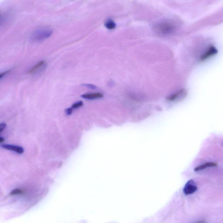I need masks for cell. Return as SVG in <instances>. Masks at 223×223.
<instances>
[{
  "label": "cell",
  "instance_id": "1",
  "mask_svg": "<svg viewBox=\"0 0 223 223\" xmlns=\"http://www.w3.org/2000/svg\"><path fill=\"white\" fill-rule=\"evenodd\" d=\"M156 32L160 35H170L175 31L176 27L172 22L164 21L156 24L154 27Z\"/></svg>",
  "mask_w": 223,
  "mask_h": 223
},
{
  "label": "cell",
  "instance_id": "2",
  "mask_svg": "<svg viewBox=\"0 0 223 223\" xmlns=\"http://www.w3.org/2000/svg\"><path fill=\"white\" fill-rule=\"evenodd\" d=\"M53 33V31L50 29H39L35 31L32 34L31 40L35 42H42L49 38Z\"/></svg>",
  "mask_w": 223,
  "mask_h": 223
},
{
  "label": "cell",
  "instance_id": "3",
  "mask_svg": "<svg viewBox=\"0 0 223 223\" xmlns=\"http://www.w3.org/2000/svg\"><path fill=\"white\" fill-rule=\"evenodd\" d=\"M197 190V187L196 186L193 180L188 181L184 188V193L185 194L189 195L193 194Z\"/></svg>",
  "mask_w": 223,
  "mask_h": 223
},
{
  "label": "cell",
  "instance_id": "4",
  "mask_svg": "<svg viewBox=\"0 0 223 223\" xmlns=\"http://www.w3.org/2000/svg\"><path fill=\"white\" fill-rule=\"evenodd\" d=\"M217 53V50H216L215 47L213 46H210L209 48H208L207 51L205 52V53H203V56H202L200 58V60L201 61L205 60L211 57L212 56L216 55Z\"/></svg>",
  "mask_w": 223,
  "mask_h": 223
},
{
  "label": "cell",
  "instance_id": "5",
  "mask_svg": "<svg viewBox=\"0 0 223 223\" xmlns=\"http://www.w3.org/2000/svg\"><path fill=\"white\" fill-rule=\"evenodd\" d=\"M186 94V92L185 90L182 89V90H180V91L170 95L169 97H168L167 99L170 102L175 101L185 96Z\"/></svg>",
  "mask_w": 223,
  "mask_h": 223
},
{
  "label": "cell",
  "instance_id": "6",
  "mask_svg": "<svg viewBox=\"0 0 223 223\" xmlns=\"http://www.w3.org/2000/svg\"><path fill=\"white\" fill-rule=\"evenodd\" d=\"M81 97L84 99H94L102 98L103 97V95L99 92H96V93L84 94V95H82Z\"/></svg>",
  "mask_w": 223,
  "mask_h": 223
},
{
  "label": "cell",
  "instance_id": "7",
  "mask_svg": "<svg viewBox=\"0 0 223 223\" xmlns=\"http://www.w3.org/2000/svg\"><path fill=\"white\" fill-rule=\"evenodd\" d=\"M2 147L7 150H11L15 151L19 154H21L24 152V149L21 147L18 146H15L10 145H2Z\"/></svg>",
  "mask_w": 223,
  "mask_h": 223
},
{
  "label": "cell",
  "instance_id": "8",
  "mask_svg": "<svg viewBox=\"0 0 223 223\" xmlns=\"http://www.w3.org/2000/svg\"><path fill=\"white\" fill-rule=\"evenodd\" d=\"M45 64V61H41L32 67L31 69L29 71V73L30 74H32L34 73L40 69L41 68L43 67Z\"/></svg>",
  "mask_w": 223,
  "mask_h": 223
},
{
  "label": "cell",
  "instance_id": "9",
  "mask_svg": "<svg viewBox=\"0 0 223 223\" xmlns=\"http://www.w3.org/2000/svg\"><path fill=\"white\" fill-rule=\"evenodd\" d=\"M216 166H217V164H216V163H213V162H208V163H206V164H204L203 165H200V166L196 167L194 169V171H198L207 168L208 167H216Z\"/></svg>",
  "mask_w": 223,
  "mask_h": 223
},
{
  "label": "cell",
  "instance_id": "10",
  "mask_svg": "<svg viewBox=\"0 0 223 223\" xmlns=\"http://www.w3.org/2000/svg\"><path fill=\"white\" fill-rule=\"evenodd\" d=\"M105 26L108 29L113 30L115 29L116 27V24L113 20L110 19L105 21Z\"/></svg>",
  "mask_w": 223,
  "mask_h": 223
},
{
  "label": "cell",
  "instance_id": "11",
  "mask_svg": "<svg viewBox=\"0 0 223 223\" xmlns=\"http://www.w3.org/2000/svg\"><path fill=\"white\" fill-rule=\"evenodd\" d=\"M83 102L81 101L78 102L73 104L72 106V108L73 109H76V108L81 107V106H83Z\"/></svg>",
  "mask_w": 223,
  "mask_h": 223
},
{
  "label": "cell",
  "instance_id": "12",
  "mask_svg": "<svg viewBox=\"0 0 223 223\" xmlns=\"http://www.w3.org/2000/svg\"><path fill=\"white\" fill-rule=\"evenodd\" d=\"M22 193V190L19 189H16L14 190L10 193V195H14L19 194Z\"/></svg>",
  "mask_w": 223,
  "mask_h": 223
},
{
  "label": "cell",
  "instance_id": "13",
  "mask_svg": "<svg viewBox=\"0 0 223 223\" xmlns=\"http://www.w3.org/2000/svg\"><path fill=\"white\" fill-rule=\"evenodd\" d=\"M72 112L73 109L72 107L70 108H68V109H66L65 110V112H66V114L67 115H70L72 113Z\"/></svg>",
  "mask_w": 223,
  "mask_h": 223
},
{
  "label": "cell",
  "instance_id": "14",
  "mask_svg": "<svg viewBox=\"0 0 223 223\" xmlns=\"http://www.w3.org/2000/svg\"><path fill=\"white\" fill-rule=\"evenodd\" d=\"M6 125L5 123H2L0 125V132H2L4 130V129L6 127Z\"/></svg>",
  "mask_w": 223,
  "mask_h": 223
},
{
  "label": "cell",
  "instance_id": "15",
  "mask_svg": "<svg viewBox=\"0 0 223 223\" xmlns=\"http://www.w3.org/2000/svg\"><path fill=\"white\" fill-rule=\"evenodd\" d=\"M10 70L4 72H3L2 73H1V75H0V78H1V79H2L3 77L5 76V75H6L8 73L10 72Z\"/></svg>",
  "mask_w": 223,
  "mask_h": 223
},
{
  "label": "cell",
  "instance_id": "16",
  "mask_svg": "<svg viewBox=\"0 0 223 223\" xmlns=\"http://www.w3.org/2000/svg\"><path fill=\"white\" fill-rule=\"evenodd\" d=\"M83 85L84 86H86L87 87L89 88H95V86L92 85L88 84H84Z\"/></svg>",
  "mask_w": 223,
  "mask_h": 223
},
{
  "label": "cell",
  "instance_id": "17",
  "mask_svg": "<svg viewBox=\"0 0 223 223\" xmlns=\"http://www.w3.org/2000/svg\"><path fill=\"white\" fill-rule=\"evenodd\" d=\"M4 141V139L3 137L0 138V143H2Z\"/></svg>",
  "mask_w": 223,
  "mask_h": 223
}]
</instances>
